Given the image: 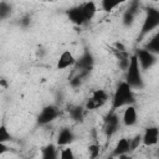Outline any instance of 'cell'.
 I'll list each match as a JSON object with an SVG mask.
<instances>
[{
	"instance_id": "obj_13",
	"label": "cell",
	"mask_w": 159,
	"mask_h": 159,
	"mask_svg": "<svg viewBox=\"0 0 159 159\" xmlns=\"http://www.w3.org/2000/svg\"><path fill=\"white\" fill-rule=\"evenodd\" d=\"M67 16L70 19L71 22L76 24V25H83L86 22V19L83 16V12H82V9L81 6H75V7H71L68 11H67Z\"/></svg>"
},
{
	"instance_id": "obj_12",
	"label": "cell",
	"mask_w": 159,
	"mask_h": 159,
	"mask_svg": "<svg viewBox=\"0 0 159 159\" xmlns=\"http://www.w3.org/2000/svg\"><path fill=\"white\" fill-rule=\"evenodd\" d=\"M75 139V134L70 128H62L57 134V145L58 147H67Z\"/></svg>"
},
{
	"instance_id": "obj_28",
	"label": "cell",
	"mask_w": 159,
	"mask_h": 159,
	"mask_svg": "<svg viewBox=\"0 0 159 159\" xmlns=\"http://www.w3.org/2000/svg\"><path fill=\"white\" fill-rule=\"evenodd\" d=\"M21 25L22 26H29L30 25V17L29 16H25V17H22V20H21Z\"/></svg>"
},
{
	"instance_id": "obj_20",
	"label": "cell",
	"mask_w": 159,
	"mask_h": 159,
	"mask_svg": "<svg viewBox=\"0 0 159 159\" xmlns=\"http://www.w3.org/2000/svg\"><path fill=\"white\" fill-rule=\"evenodd\" d=\"M12 140L11 133L7 130L5 125H0V143H7Z\"/></svg>"
},
{
	"instance_id": "obj_22",
	"label": "cell",
	"mask_w": 159,
	"mask_h": 159,
	"mask_svg": "<svg viewBox=\"0 0 159 159\" xmlns=\"http://www.w3.org/2000/svg\"><path fill=\"white\" fill-rule=\"evenodd\" d=\"M140 143H142V135L140 134H137L135 137H133L132 139H129V152L135 150Z\"/></svg>"
},
{
	"instance_id": "obj_6",
	"label": "cell",
	"mask_w": 159,
	"mask_h": 159,
	"mask_svg": "<svg viewBox=\"0 0 159 159\" xmlns=\"http://www.w3.org/2000/svg\"><path fill=\"white\" fill-rule=\"evenodd\" d=\"M108 101V94L104 89H96L91 98H88V101L86 102V109H97L99 107H102L103 104H106Z\"/></svg>"
},
{
	"instance_id": "obj_24",
	"label": "cell",
	"mask_w": 159,
	"mask_h": 159,
	"mask_svg": "<svg viewBox=\"0 0 159 159\" xmlns=\"http://www.w3.org/2000/svg\"><path fill=\"white\" fill-rule=\"evenodd\" d=\"M60 159H75L73 150L70 147H65L60 153Z\"/></svg>"
},
{
	"instance_id": "obj_15",
	"label": "cell",
	"mask_w": 159,
	"mask_h": 159,
	"mask_svg": "<svg viewBox=\"0 0 159 159\" xmlns=\"http://www.w3.org/2000/svg\"><path fill=\"white\" fill-rule=\"evenodd\" d=\"M81 9H82V12H83V16H84L86 21L93 19V16L97 12V6H96V2H93V1H87V2L82 4Z\"/></svg>"
},
{
	"instance_id": "obj_2",
	"label": "cell",
	"mask_w": 159,
	"mask_h": 159,
	"mask_svg": "<svg viewBox=\"0 0 159 159\" xmlns=\"http://www.w3.org/2000/svg\"><path fill=\"white\" fill-rule=\"evenodd\" d=\"M132 89H142L144 87V81L142 76V70L138 65V61L134 55L129 58V66L125 71V81H124Z\"/></svg>"
},
{
	"instance_id": "obj_10",
	"label": "cell",
	"mask_w": 159,
	"mask_h": 159,
	"mask_svg": "<svg viewBox=\"0 0 159 159\" xmlns=\"http://www.w3.org/2000/svg\"><path fill=\"white\" fill-rule=\"evenodd\" d=\"M75 63H76V58H75L73 53H72L71 51H68V50H65V51L60 55L56 66H57V70H65V68H67V67L73 66Z\"/></svg>"
},
{
	"instance_id": "obj_11",
	"label": "cell",
	"mask_w": 159,
	"mask_h": 159,
	"mask_svg": "<svg viewBox=\"0 0 159 159\" xmlns=\"http://www.w3.org/2000/svg\"><path fill=\"white\" fill-rule=\"evenodd\" d=\"M122 120H123V124L127 125V127H132V125H134L137 123L138 114H137V109H135V107L133 104L125 107V109L123 112Z\"/></svg>"
},
{
	"instance_id": "obj_1",
	"label": "cell",
	"mask_w": 159,
	"mask_h": 159,
	"mask_svg": "<svg viewBox=\"0 0 159 159\" xmlns=\"http://www.w3.org/2000/svg\"><path fill=\"white\" fill-rule=\"evenodd\" d=\"M134 102H135V97L133 89L125 82H120L112 98V111L116 112V109L120 107L132 106L134 104Z\"/></svg>"
},
{
	"instance_id": "obj_27",
	"label": "cell",
	"mask_w": 159,
	"mask_h": 159,
	"mask_svg": "<svg viewBox=\"0 0 159 159\" xmlns=\"http://www.w3.org/2000/svg\"><path fill=\"white\" fill-rule=\"evenodd\" d=\"M10 150V148L5 144V143H0V155H2V154H5V153H7Z\"/></svg>"
},
{
	"instance_id": "obj_16",
	"label": "cell",
	"mask_w": 159,
	"mask_h": 159,
	"mask_svg": "<svg viewBox=\"0 0 159 159\" xmlns=\"http://www.w3.org/2000/svg\"><path fill=\"white\" fill-rule=\"evenodd\" d=\"M41 159H57V147L55 144H47L41 149Z\"/></svg>"
},
{
	"instance_id": "obj_8",
	"label": "cell",
	"mask_w": 159,
	"mask_h": 159,
	"mask_svg": "<svg viewBox=\"0 0 159 159\" xmlns=\"http://www.w3.org/2000/svg\"><path fill=\"white\" fill-rule=\"evenodd\" d=\"M158 138H159L158 127H148V128H145L144 134L142 135V142L144 145L152 147V145H155L158 143Z\"/></svg>"
},
{
	"instance_id": "obj_31",
	"label": "cell",
	"mask_w": 159,
	"mask_h": 159,
	"mask_svg": "<svg viewBox=\"0 0 159 159\" xmlns=\"http://www.w3.org/2000/svg\"><path fill=\"white\" fill-rule=\"evenodd\" d=\"M104 159H114V157H107V158H104Z\"/></svg>"
},
{
	"instance_id": "obj_29",
	"label": "cell",
	"mask_w": 159,
	"mask_h": 159,
	"mask_svg": "<svg viewBox=\"0 0 159 159\" xmlns=\"http://www.w3.org/2000/svg\"><path fill=\"white\" fill-rule=\"evenodd\" d=\"M118 159H133V158L129 154H122V155L118 157Z\"/></svg>"
},
{
	"instance_id": "obj_23",
	"label": "cell",
	"mask_w": 159,
	"mask_h": 159,
	"mask_svg": "<svg viewBox=\"0 0 159 159\" xmlns=\"http://www.w3.org/2000/svg\"><path fill=\"white\" fill-rule=\"evenodd\" d=\"M101 5H102V9H103L104 11H112L114 7H117V6L119 5V2H118V1H109V0H103V1L101 2Z\"/></svg>"
},
{
	"instance_id": "obj_21",
	"label": "cell",
	"mask_w": 159,
	"mask_h": 159,
	"mask_svg": "<svg viewBox=\"0 0 159 159\" xmlns=\"http://www.w3.org/2000/svg\"><path fill=\"white\" fill-rule=\"evenodd\" d=\"M134 19H135V15L132 14L129 10H125L124 14H123V17H122L123 25H124V26H130V25L134 22Z\"/></svg>"
},
{
	"instance_id": "obj_25",
	"label": "cell",
	"mask_w": 159,
	"mask_h": 159,
	"mask_svg": "<svg viewBox=\"0 0 159 159\" xmlns=\"http://www.w3.org/2000/svg\"><path fill=\"white\" fill-rule=\"evenodd\" d=\"M88 153H89V158L91 159H96L99 155V145L98 144H89Z\"/></svg>"
},
{
	"instance_id": "obj_3",
	"label": "cell",
	"mask_w": 159,
	"mask_h": 159,
	"mask_svg": "<svg viewBox=\"0 0 159 159\" xmlns=\"http://www.w3.org/2000/svg\"><path fill=\"white\" fill-rule=\"evenodd\" d=\"M58 116H60L58 107L56 104H47L40 111V113L36 118V122L39 125H46V124H50L51 122H53Z\"/></svg>"
},
{
	"instance_id": "obj_26",
	"label": "cell",
	"mask_w": 159,
	"mask_h": 159,
	"mask_svg": "<svg viewBox=\"0 0 159 159\" xmlns=\"http://www.w3.org/2000/svg\"><path fill=\"white\" fill-rule=\"evenodd\" d=\"M81 83H82V77H80V76H77V75L73 76V77L70 80V84H71V87H73V88L80 87Z\"/></svg>"
},
{
	"instance_id": "obj_17",
	"label": "cell",
	"mask_w": 159,
	"mask_h": 159,
	"mask_svg": "<svg viewBox=\"0 0 159 159\" xmlns=\"http://www.w3.org/2000/svg\"><path fill=\"white\" fill-rule=\"evenodd\" d=\"M144 50L154 53V55H158L159 53V34H155L145 45Z\"/></svg>"
},
{
	"instance_id": "obj_7",
	"label": "cell",
	"mask_w": 159,
	"mask_h": 159,
	"mask_svg": "<svg viewBox=\"0 0 159 159\" xmlns=\"http://www.w3.org/2000/svg\"><path fill=\"white\" fill-rule=\"evenodd\" d=\"M104 133L107 137H112L118 129H119V117L113 112L111 111L107 117L104 118Z\"/></svg>"
},
{
	"instance_id": "obj_9",
	"label": "cell",
	"mask_w": 159,
	"mask_h": 159,
	"mask_svg": "<svg viewBox=\"0 0 159 159\" xmlns=\"http://www.w3.org/2000/svg\"><path fill=\"white\" fill-rule=\"evenodd\" d=\"M94 63V58L92 56L91 52L86 51L78 60H76V70H82V71H91V68L93 67Z\"/></svg>"
},
{
	"instance_id": "obj_18",
	"label": "cell",
	"mask_w": 159,
	"mask_h": 159,
	"mask_svg": "<svg viewBox=\"0 0 159 159\" xmlns=\"http://www.w3.org/2000/svg\"><path fill=\"white\" fill-rule=\"evenodd\" d=\"M83 116H84V108L82 106H75L70 109V117L76 122H81L83 119Z\"/></svg>"
},
{
	"instance_id": "obj_30",
	"label": "cell",
	"mask_w": 159,
	"mask_h": 159,
	"mask_svg": "<svg viewBox=\"0 0 159 159\" xmlns=\"http://www.w3.org/2000/svg\"><path fill=\"white\" fill-rule=\"evenodd\" d=\"M0 84H1V86H4V87H7V83L5 82V80H4V78H1V80H0Z\"/></svg>"
},
{
	"instance_id": "obj_5",
	"label": "cell",
	"mask_w": 159,
	"mask_h": 159,
	"mask_svg": "<svg viewBox=\"0 0 159 159\" xmlns=\"http://www.w3.org/2000/svg\"><path fill=\"white\" fill-rule=\"evenodd\" d=\"M137 61H138V65L140 67V70H149L152 68L155 62H157V55L144 50V48H139L137 50V52L134 53Z\"/></svg>"
},
{
	"instance_id": "obj_14",
	"label": "cell",
	"mask_w": 159,
	"mask_h": 159,
	"mask_svg": "<svg viewBox=\"0 0 159 159\" xmlns=\"http://www.w3.org/2000/svg\"><path fill=\"white\" fill-rule=\"evenodd\" d=\"M130 153L129 152V139L128 138H120L116 147H114V150H113V155L116 157H119L122 154H128Z\"/></svg>"
},
{
	"instance_id": "obj_19",
	"label": "cell",
	"mask_w": 159,
	"mask_h": 159,
	"mask_svg": "<svg viewBox=\"0 0 159 159\" xmlns=\"http://www.w3.org/2000/svg\"><path fill=\"white\" fill-rule=\"evenodd\" d=\"M11 11H12V7H11L10 4L4 2V1L0 2V20H4L6 17H9Z\"/></svg>"
},
{
	"instance_id": "obj_4",
	"label": "cell",
	"mask_w": 159,
	"mask_h": 159,
	"mask_svg": "<svg viewBox=\"0 0 159 159\" xmlns=\"http://www.w3.org/2000/svg\"><path fill=\"white\" fill-rule=\"evenodd\" d=\"M158 26H159V11L155 10V9H148L144 22H143V26H142L140 37L145 36L147 34H149L150 31L157 29Z\"/></svg>"
}]
</instances>
